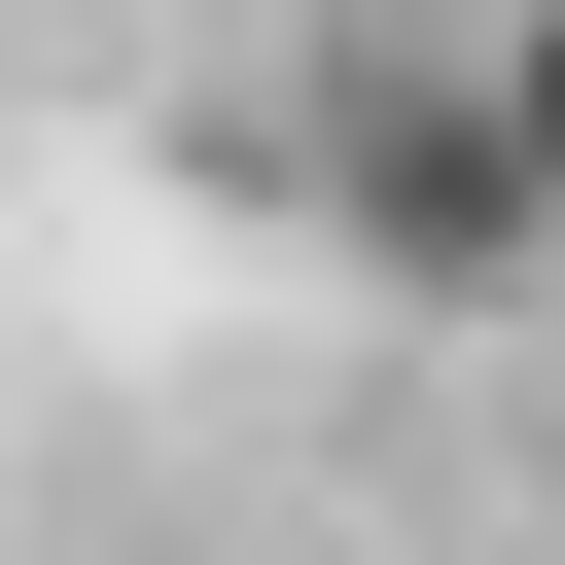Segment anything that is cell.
Returning <instances> with one entry per match:
<instances>
[{
	"instance_id": "cell-1",
	"label": "cell",
	"mask_w": 565,
	"mask_h": 565,
	"mask_svg": "<svg viewBox=\"0 0 565 565\" xmlns=\"http://www.w3.org/2000/svg\"><path fill=\"white\" fill-rule=\"evenodd\" d=\"M282 141H318V247H353V282H388V318H494V282H530V247H565V212H530V141H494V71H459V35H318V106H282Z\"/></svg>"
},
{
	"instance_id": "cell-2",
	"label": "cell",
	"mask_w": 565,
	"mask_h": 565,
	"mask_svg": "<svg viewBox=\"0 0 565 565\" xmlns=\"http://www.w3.org/2000/svg\"><path fill=\"white\" fill-rule=\"evenodd\" d=\"M459 71H494V141H530V212H565V0H494Z\"/></svg>"
}]
</instances>
